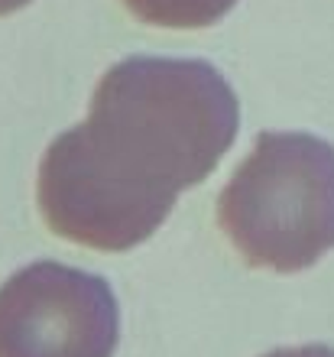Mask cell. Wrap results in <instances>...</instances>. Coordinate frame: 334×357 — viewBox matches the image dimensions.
Returning <instances> with one entry per match:
<instances>
[{
	"label": "cell",
	"mask_w": 334,
	"mask_h": 357,
	"mask_svg": "<svg viewBox=\"0 0 334 357\" xmlns=\"http://www.w3.org/2000/svg\"><path fill=\"white\" fill-rule=\"evenodd\" d=\"M237 127L241 101L211 62H114L88 117L49 143L36 178L39 211L72 244L133 250L162 227L185 188L211 176Z\"/></svg>",
	"instance_id": "1"
},
{
	"label": "cell",
	"mask_w": 334,
	"mask_h": 357,
	"mask_svg": "<svg viewBox=\"0 0 334 357\" xmlns=\"http://www.w3.org/2000/svg\"><path fill=\"white\" fill-rule=\"evenodd\" d=\"M218 225L243 264L315 266L334 250V146L312 133H260L218 195Z\"/></svg>",
	"instance_id": "2"
},
{
	"label": "cell",
	"mask_w": 334,
	"mask_h": 357,
	"mask_svg": "<svg viewBox=\"0 0 334 357\" xmlns=\"http://www.w3.org/2000/svg\"><path fill=\"white\" fill-rule=\"evenodd\" d=\"M121 309L111 282L39 260L0 286V357H114Z\"/></svg>",
	"instance_id": "3"
},
{
	"label": "cell",
	"mask_w": 334,
	"mask_h": 357,
	"mask_svg": "<svg viewBox=\"0 0 334 357\" xmlns=\"http://www.w3.org/2000/svg\"><path fill=\"white\" fill-rule=\"evenodd\" d=\"M137 20L166 29L214 26L237 7V0H123Z\"/></svg>",
	"instance_id": "4"
},
{
	"label": "cell",
	"mask_w": 334,
	"mask_h": 357,
	"mask_svg": "<svg viewBox=\"0 0 334 357\" xmlns=\"http://www.w3.org/2000/svg\"><path fill=\"white\" fill-rule=\"evenodd\" d=\"M263 357H334V348H328V344H302V348H276Z\"/></svg>",
	"instance_id": "5"
},
{
	"label": "cell",
	"mask_w": 334,
	"mask_h": 357,
	"mask_svg": "<svg viewBox=\"0 0 334 357\" xmlns=\"http://www.w3.org/2000/svg\"><path fill=\"white\" fill-rule=\"evenodd\" d=\"M26 3H33V0H0V17H7V13H17V10H23Z\"/></svg>",
	"instance_id": "6"
}]
</instances>
